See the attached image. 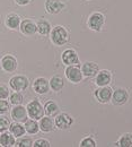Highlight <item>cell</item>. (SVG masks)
Masks as SVG:
<instances>
[{
	"label": "cell",
	"mask_w": 132,
	"mask_h": 147,
	"mask_svg": "<svg viewBox=\"0 0 132 147\" xmlns=\"http://www.w3.org/2000/svg\"><path fill=\"white\" fill-rule=\"evenodd\" d=\"M27 115L33 120H40L44 117V109L42 104L38 102V100H33L26 105Z\"/></svg>",
	"instance_id": "6da1fadb"
},
{
	"label": "cell",
	"mask_w": 132,
	"mask_h": 147,
	"mask_svg": "<svg viewBox=\"0 0 132 147\" xmlns=\"http://www.w3.org/2000/svg\"><path fill=\"white\" fill-rule=\"evenodd\" d=\"M51 41L56 45H63L68 41V33L64 27L56 26L51 30Z\"/></svg>",
	"instance_id": "7a4b0ae2"
},
{
	"label": "cell",
	"mask_w": 132,
	"mask_h": 147,
	"mask_svg": "<svg viewBox=\"0 0 132 147\" xmlns=\"http://www.w3.org/2000/svg\"><path fill=\"white\" fill-rule=\"evenodd\" d=\"M28 79L27 77L25 76H21V75H17V76H14L10 78L9 80V86L10 88L14 91V92H21V91H25L27 87H28Z\"/></svg>",
	"instance_id": "3957f363"
},
{
	"label": "cell",
	"mask_w": 132,
	"mask_h": 147,
	"mask_svg": "<svg viewBox=\"0 0 132 147\" xmlns=\"http://www.w3.org/2000/svg\"><path fill=\"white\" fill-rule=\"evenodd\" d=\"M1 68L6 73H14L17 69V59L11 55H6L1 58Z\"/></svg>",
	"instance_id": "277c9868"
},
{
	"label": "cell",
	"mask_w": 132,
	"mask_h": 147,
	"mask_svg": "<svg viewBox=\"0 0 132 147\" xmlns=\"http://www.w3.org/2000/svg\"><path fill=\"white\" fill-rule=\"evenodd\" d=\"M66 77L71 82V83H79L82 78V74H81V70L78 66H68L67 69H66Z\"/></svg>",
	"instance_id": "5b68a950"
},
{
	"label": "cell",
	"mask_w": 132,
	"mask_h": 147,
	"mask_svg": "<svg viewBox=\"0 0 132 147\" xmlns=\"http://www.w3.org/2000/svg\"><path fill=\"white\" fill-rule=\"evenodd\" d=\"M11 118L14 119L15 122H25L27 120V111L26 108H24L23 105H15L14 109L10 112Z\"/></svg>",
	"instance_id": "8992f818"
},
{
	"label": "cell",
	"mask_w": 132,
	"mask_h": 147,
	"mask_svg": "<svg viewBox=\"0 0 132 147\" xmlns=\"http://www.w3.org/2000/svg\"><path fill=\"white\" fill-rule=\"evenodd\" d=\"M19 30L24 35H33L38 32L36 30V24L32 19H24L20 22Z\"/></svg>",
	"instance_id": "52a82bcc"
},
{
	"label": "cell",
	"mask_w": 132,
	"mask_h": 147,
	"mask_svg": "<svg viewBox=\"0 0 132 147\" xmlns=\"http://www.w3.org/2000/svg\"><path fill=\"white\" fill-rule=\"evenodd\" d=\"M104 16L99 13H94L88 18V26L93 31H99L104 24Z\"/></svg>",
	"instance_id": "ba28073f"
},
{
	"label": "cell",
	"mask_w": 132,
	"mask_h": 147,
	"mask_svg": "<svg viewBox=\"0 0 132 147\" xmlns=\"http://www.w3.org/2000/svg\"><path fill=\"white\" fill-rule=\"evenodd\" d=\"M44 6H45L46 13H49L51 15L59 14L64 8V5L60 0H45V5Z\"/></svg>",
	"instance_id": "9c48e42d"
},
{
	"label": "cell",
	"mask_w": 132,
	"mask_h": 147,
	"mask_svg": "<svg viewBox=\"0 0 132 147\" xmlns=\"http://www.w3.org/2000/svg\"><path fill=\"white\" fill-rule=\"evenodd\" d=\"M33 90L38 94H46L50 90L49 80H46L43 77H38L33 83Z\"/></svg>",
	"instance_id": "30bf717a"
},
{
	"label": "cell",
	"mask_w": 132,
	"mask_h": 147,
	"mask_svg": "<svg viewBox=\"0 0 132 147\" xmlns=\"http://www.w3.org/2000/svg\"><path fill=\"white\" fill-rule=\"evenodd\" d=\"M74 120L70 115L66 114V113H61L58 114L56 120H54V125L57 126L59 129H68L71 125H72Z\"/></svg>",
	"instance_id": "8fae6325"
},
{
	"label": "cell",
	"mask_w": 132,
	"mask_h": 147,
	"mask_svg": "<svg viewBox=\"0 0 132 147\" xmlns=\"http://www.w3.org/2000/svg\"><path fill=\"white\" fill-rule=\"evenodd\" d=\"M61 59H62V62L64 65H68V66H74V65H77L79 62V59H78V55L76 53V51L71 50V49L63 51V53L61 55Z\"/></svg>",
	"instance_id": "7c38bea8"
},
{
	"label": "cell",
	"mask_w": 132,
	"mask_h": 147,
	"mask_svg": "<svg viewBox=\"0 0 132 147\" xmlns=\"http://www.w3.org/2000/svg\"><path fill=\"white\" fill-rule=\"evenodd\" d=\"M95 96L101 103H106L112 98V90L110 87L103 86L95 92Z\"/></svg>",
	"instance_id": "4fadbf2b"
},
{
	"label": "cell",
	"mask_w": 132,
	"mask_h": 147,
	"mask_svg": "<svg viewBox=\"0 0 132 147\" xmlns=\"http://www.w3.org/2000/svg\"><path fill=\"white\" fill-rule=\"evenodd\" d=\"M128 101V93L123 88H117L116 91L112 93V102L116 105L124 104Z\"/></svg>",
	"instance_id": "5bb4252c"
},
{
	"label": "cell",
	"mask_w": 132,
	"mask_h": 147,
	"mask_svg": "<svg viewBox=\"0 0 132 147\" xmlns=\"http://www.w3.org/2000/svg\"><path fill=\"white\" fill-rule=\"evenodd\" d=\"M80 70L86 77H94L98 73V65L95 62H85Z\"/></svg>",
	"instance_id": "9a60e30c"
},
{
	"label": "cell",
	"mask_w": 132,
	"mask_h": 147,
	"mask_svg": "<svg viewBox=\"0 0 132 147\" xmlns=\"http://www.w3.org/2000/svg\"><path fill=\"white\" fill-rule=\"evenodd\" d=\"M20 22H21L20 17H19L17 14H14V13L8 14L6 16V19H5V24H6V26L9 30H16V28H18L19 25H20Z\"/></svg>",
	"instance_id": "2e32d148"
},
{
	"label": "cell",
	"mask_w": 132,
	"mask_h": 147,
	"mask_svg": "<svg viewBox=\"0 0 132 147\" xmlns=\"http://www.w3.org/2000/svg\"><path fill=\"white\" fill-rule=\"evenodd\" d=\"M111 82V74L109 70H101L96 75V84L101 87L106 86Z\"/></svg>",
	"instance_id": "e0dca14e"
},
{
	"label": "cell",
	"mask_w": 132,
	"mask_h": 147,
	"mask_svg": "<svg viewBox=\"0 0 132 147\" xmlns=\"http://www.w3.org/2000/svg\"><path fill=\"white\" fill-rule=\"evenodd\" d=\"M15 142L16 139L10 132L5 131L0 134V145L2 147H13L15 145Z\"/></svg>",
	"instance_id": "ac0fdd59"
},
{
	"label": "cell",
	"mask_w": 132,
	"mask_h": 147,
	"mask_svg": "<svg viewBox=\"0 0 132 147\" xmlns=\"http://www.w3.org/2000/svg\"><path fill=\"white\" fill-rule=\"evenodd\" d=\"M38 127L40 130H42L43 132H50L54 129V121L49 117H43L42 119H40Z\"/></svg>",
	"instance_id": "d6986e66"
},
{
	"label": "cell",
	"mask_w": 132,
	"mask_h": 147,
	"mask_svg": "<svg viewBox=\"0 0 132 147\" xmlns=\"http://www.w3.org/2000/svg\"><path fill=\"white\" fill-rule=\"evenodd\" d=\"M9 132L16 138H19V137H23L24 136V134L26 132L25 131V128H24V126L20 123V122H14V123H10V126H9Z\"/></svg>",
	"instance_id": "ffe728a7"
},
{
	"label": "cell",
	"mask_w": 132,
	"mask_h": 147,
	"mask_svg": "<svg viewBox=\"0 0 132 147\" xmlns=\"http://www.w3.org/2000/svg\"><path fill=\"white\" fill-rule=\"evenodd\" d=\"M24 128H25V131L28 132L29 135H35V134H38V131H40L38 121L33 120V119H27L24 122Z\"/></svg>",
	"instance_id": "44dd1931"
},
{
	"label": "cell",
	"mask_w": 132,
	"mask_h": 147,
	"mask_svg": "<svg viewBox=\"0 0 132 147\" xmlns=\"http://www.w3.org/2000/svg\"><path fill=\"white\" fill-rule=\"evenodd\" d=\"M49 84H50V88L53 92H60L64 86V82H63L62 77H60V76H53L50 79Z\"/></svg>",
	"instance_id": "7402d4cb"
},
{
	"label": "cell",
	"mask_w": 132,
	"mask_h": 147,
	"mask_svg": "<svg viewBox=\"0 0 132 147\" xmlns=\"http://www.w3.org/2000/svg\"><path fill=\"white\" fill-rule=\"evenodd\" d=\"M36 30H38V33H40L41 35H48L51 32V25L48 20L40 19L36 23Z\"/></svg>",
	"instance_id": "603a6c76"
},
{
	"label": "cell",
	"mask_w": 132,
	"mask_h": 147,
	"mask_svg": "<svg viewBox=\"0 0 132 147\" xmlns=\"http://www.w3.org/2000/svg\"><path fill=\"white\" fill-rule=\"evenodd\" d=\"M43 109H44V114H46V117H53L59 112V107L54 101H48L43 107Z\"/></svg>",
	"instance_id": "cb8c5ba5"
},
{
	"label": "cell",
	"mask_w": 132,
	"mask_h": 147,
	"mask_svg": "<svg viewBox=\"0 0 132 147\" xmlns=\"http://www.w3.org/2000/svg\"><path fill=\"white\" fill-rule=\"evenodd\" d=\"M119 147H132V134H123L119 142H117Z\"/></svg>",
	"instance_id": "d4e9b609"
},
{
	"label": "cell",
	"mask_w": 132,
	"mask_h": 147,
	"mask_svg": "<svg viewBox=\"0 0 132 147\" xmlns=\"http://www.w3.org/2000/svg\"><path fill=\"white\" fill-rule=\"evenodd\" d=\"M23 95L19 92H14L13 94H9V102L15 107V105H20L23 103Z\"/></svg>",
	"instance_id": "484cf974"
},
{
	"label": "cell",
	"mask_w": 132,
	"mask_h": 147,
	"mask_svg": "<svg viewBox=\"0 0 132 147\" xmlns=\"http://www.w3.org/2000/svg\"><path fill=\"white\" fill-rule=\"evenodd\" d=\"M16 147H33V140L28 137H19L15 142Z\"/></svg>",
	"instance_id": "4316f807"
},
{
	"label": "cell",
	"mask_w": 132,
	"mask_h": 147,
	"mask_svg": "<svg viewBox=\"0 0 132 147\" xmlns=\"http://www.w3.org/2000/svg\"><path fill=\"white\" fill-rule=\"evenodd\" d=\"M9 126H10V122L7 118L5 117H0V132H5L9 129Z\"/></svg>",
	"instance_id": "83f0119b"
},
{
	"label": "cell",
	"mask_w": 132,
	"mask_h": 147,
	"mask_svg": "<svg viewBox=\"0 0 132 147\" xmlns=\"http://www.w3.org/2000/svg\"><path fill=\"white\" fill-rule=\"evenodd\" d=\"M80 147H96V143L93 138L87 137L80 142Z\"/></svg>",
	"instance_id": "f1b7e54d"
},
{
	"label": "cell",
	"mask_w": 132,
	"mask_h": 147,
	"mask_svg": "<svg viewBox=\"0 0 132 147\" xmlns=\"http://www.w3.org/2000/svg\"><path fill=\"white\" fill-rule=\"evenodd\" d=\"M10 110V104L6 100H0V115L5 114L6 112Z\"/></svg>",
	"instance_id": "f546056e"
},
{
	"label": "cell",
	"mask_w": 132,
	"mask_h": 147,
	"mask_svg": "<svg viewBox=\"0 0 132 147\" xmlns=\"http://www.w3.org/2000/svg\"><path fill=\"white\" fill-rule=\"evenodd\" d=\"M9 97V88L5 84H0V100H6Z\"/></svg>",
	"instance_id": "4dcf8cb0"
},
{
	"label": "cell",
	"mask_w": 132,
	"mask_h": 147,
	"mask_svg": "<svg viewBox=\"0 0 132 147\" xmlns=\"http://www.w3.org/2000/svg\"><path fill=\"white\" fill-rule=\"evenodd\" d=\"M33 147H51V144L49 140L41 138V139H38L33 143Z\"/></svg>",
	"instance_id": "1f68e13d"
},
{
	"label": "cell",
	"mask_w": 132,
	"mask_h": 147,
	"mask_svg": "<svg viewBox=\"0 0 132 147\" xmlns=\"http://www.w3.org/2000/svg\"><path fill=\"white\" fill-rule=\"evenodd\" d=\"M15 2L19 6H26L31 2V0H15Z\"/></svg>",
	"instance_id": "d6a6232c"
},
{
	"label": "cell",
	"mask_w": 132,
	"mask_h": 147,
	"mask_svg": "<svg viewBox=\"0 0 132 147\" xmlns=\"http://www.w3.org/2000/svg\"><path fill=\"white\" fill-rule=\"evenodd\" d=\"M0 147H2V146H1V145H0Z\"/></svg>",
	"instance_id": "836d02e7"
}]
</instances>
